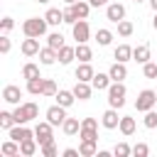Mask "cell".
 <instances>
[{
    "instance_id": "f6af8a7d",
    "label": "cell",
    "mask_w": 157,
    "mask_h": 157,
    "mask_svg": "<svg viewBox=\"0 0 157 157\" xmlns=\"http://www.w3.org/2000/svg\"><path fill=\"white\" fill-rule=\"evenodd\" d=\"M10 47H12V44H10V39H7V34H2V37H0V52H2V54H7V52H10Z\"/></svg>"
},
{
    "instance_id": "836d02e7",
    "label": "cell",
    "mask_w": 157,
    "mask_h": 157,
    "mask_svg": "<svg viewBox=\"0 0 157 157\" xmlns=\"http://www.w3.org/2000/svg\"><path fill=\"white\" fill-rule=\"evenodd\" d=\"M22 76H25L27 81H29V78H37V76H39V66H37V64H25V66H22Z\"/></svg>"
},
{
    "instance_id": "30bf717a",
    "label": "cell",
    "mask_w": 157,
    "mask_h": 157,
    "mask_svg": "<svg viewBox=\"0 0 157 157\" xmlns=\"http://www.w3.org/2000/svg\"><path fill=\"white\" fill-rule=\"evenodd\" d=\"M20 98H22V91H20V86H5V88H2V101H5V103L20 105Z\"/></svg>"
},
{
    "instance_id": "1f68e13d",
    "label": "cell",
    "mask_w": 157,
    "mask_h": 157,
    "mask_svg": "<svg viewBox=\"0 0 157 157\" xmlns=\"http://www.w3.org/2000/svg\"><path fill=\"white\" fill-rule=\"evenodd\" d=\"M47 44H49L52 49H56V52H59V49L64 47V34H61V32H52V34L47 37Z\"/></svg>"
},
{
    "instance_id": "d4e9b609",
    "label": "cell",
    "mask_w": 157,
    "mask_h": 157,
    "mask_svg": "<svg viewBox=\"0 0 157 157\" xmlns=\"http://www.w3.org/2000/svg\"><path fill=\"white\" fill-rule=\"evenodd\" d=\"M91 56H93L91 47H88L86 42H78V44H76V59H78V61H91Z\"/></svg>"
},
{
    "instance_id": "f1b7e54d",
    "label": "cell",
    "mask_w": 157,
    "mask_h": 157,
    "mask_svg": "<svg viewBox=\"0 0 157 157\" xmlns=\"http://www.w3.org/2000/svg\"><path fill=\"white\" fill-rule=\"evenodd\" d=\"M71 7H74V12L78 15V20H86V17H88V12H91V2H83V0L74 2Z\"/></svg>"
},
{
    "instance_id": "bcb514c9",
    "label": "cell",
    "mask_w": 157,
    "mask_h": 157,
    "mask_svg": "<svg viewBox=\"0 0 157 157\" xmlns=\"http://www.w3.org/2000/svg\"><path fill=\"white\" fill-rule=\"evenodd\" d=\"M78 155H81V152L74 150V147H66V150H64V157H78Z\"/></svg>"
},
{
    "instance_id": "9c48e42d",
    "label": "cell",
    "mask_w": 157,
    "mask_h": 157,
    "mask_svg": "<svg viewBox=\"0 0 157 157\" xmlns=\"http://www.w3.org/2000/svg\"><path fill=\"white\" fill-rule=\"evenodd\" d=\"M71 32H74V39L76 42H88V37H91V29H88V22L86 20H78L76 25H71Z\"/></svg>"
},
{
    "instance_id": "3957f363",
    "label": "cell",
    "mask_w": 157,
    "mask_h": 157,
    "mask_svg": "<svg viewBox=\"0 0 157 157\" xmlns=\"http://www.w3.org/2000/svg\"><path fill=\"white\" fill-rule=\"evenodd\" d=\"M125 86H123V81H113L110 86H108V105L110 108H123L125 105Z\"/></svg>"
},
{
    "instance_id": "e575fe53",
    "label": "cell",
    "mask_w": 157,
    "mask_h": 157,
    "mask_svg": "<svg viewBox=\"0 0 157 157\" xmlns=\"http://www.w3.org/2000/svg\"><path fill=\"white\" fill-rule=\"evenodd\" d=\"M12 125H17V123H15V115H12V113H7V110H2V113H0V128L10 130Z\"/></svg>"
},
{
    "instance_id": "ac0fdd59",
    "label": "cell",
    "mask_w": 157,
    "mask_h": 157,
    "mask_svg": "<svg viewBox=\"0 0 157 157\" xmlns=\"http://www.w3.org/2000/svg\"><path fill=\"white\" fill-rule=\"evenodd\" d=\"M74 59H76V47H66V44H64V47L59 49V64L66 66V64H71Z\"/></svg>"
},
{
    "instance_id": "4dcf8cb0",
    "label": "cell",
    "mask_w": 157,
    "mask_h": 157,
    "mask_svg": "<svg viewBox=\"0 0 157 157\" xmlns=\"http://www.w3.org/2000/svg\"><path fill=\"white\" fill-rule=\"evenodd\" d=\"M113 56H115L118 61H123V64H125V61H128V59L132 56V49H130L128 44H120V47H115V52H113Z\"/></svg>"
},
{
    "instance_id": "9a60e30c",
    "label": "cell",
    "mask_w": 157,
    "mask_h": 157,
    "mask_svg": "<svg viewBox=\"0 0 157 157\" xmlns=\"http://www.w3.org/2000/svg\"><path fill=\"white\" fill-rule=\"evenodd\" d=\"M93 76H96V71L91 69V64H88V61H81V66L76 69V78H78V81H88V83H91V78H93Z\"/></svg>"
},
{
    "instance_id": "74e56055",
    "label": "cell",
    "mask_w": 157,
    "mask_h": 157,
    "mask_svg": "<svg viewBox=\"0 0 157 157\" xmlns=\"http://www.w3.org/2000/svg\"><path fill=\"white\" fill-rule=\"evenodd\" d=\"M145 128H157V108H152V110H147L145 113Z\"/></svg>"
},
{
    "instance_id": "5b68a950",
    "label": "cell",
    "mask_w": 157,
    "mask_h": 157,
    "mask_svg": "<svg viewBox=\"0 0 157 157\" xmlns=\"http://www.w3.org/2000/svg\"><path fill=\"white\" fill-rule=\"evenodd\" d=\"M96 128H98L96 118H83V120H81V130H78L81 140H98V132H96Z\"/></svg>"
},
{
    "instance_id": "ee69618b",
    "label": "cell",
    "mask_w": 157,
    "mask_h": 157,
    "mask_svg": "<svg viewBox=\"0 0 157 157\" xmlns=\"http://www.w3.org/2000/svg\"><path fill=\"white\" fill-rule=\"evenodd\" d=\"M0 27H2V34H7V32H10L12 27H15V20H12V17H2Z\"/></svg>"
},
{
    "instance_id": "8fae6325",
    "label": "cell",
    "mask_w": 157,
    "mask_h": 157,
    "mask_svg": "<svg viewBox=\"0 0 157 157\" xmlns=\"http://www.w3.org/2000/svg\"><path fill=\"white\" fill-rule=\"evenodd\" d=\"M101 123H103V128H108V130L118 128V125H120V118H118V108H108V110L103 113Z\"/></svg>"
},
{
    "instance_id": "7402d4cb",
    "label": "cell",
    "mask_w": 157,
    "mask_h": 157,
    "mask_svg": "<svg viewBox=\"0 0 157 157\" xmlns=\"http://www.w3.org/2000/svg\"><path fill=\"white\" fill-rule=\"evenodd\" d=\"M37 137H29V140H22L20 142V155H25V157H32L34 152H37Z\"/></svg>"
},
{
    "instance_id": "d6986e66",
    "label": "cell",
    "mask_w": 157,
    "mask_h": 157,
    "mask_svg": "<svg viewBox=\"0 0 157 157\" xmlns=\"http://www.w3.org/2000/svg\"><path fill=\"white\" fill-rule=\"evenodd\" d=\"M132 59H135L137 64H147V61H150V47H147V44L135 47V49H132Z\"/></svg>"
},
{
    "instance_id": "7bdbcfd3",
    "label": "cell",
    "mask_w": 157,
    "mask_h": 157,
    "mask_svg": "<svg viewBox=\"0 0 157 157\" xmlns=\"http://www.w3.org/2000/svg\"><path fill=\"white\" fill-rule=\"evenodd\" d=\"M42 96H56V83H54L52 78L44 81V93H42Z\"/></svg>"
},
{
    "instance_id": "f546056e",
    "label": "cell",
    "mask_w": 157,
    "mask_h": 157,
    "mask_svg": "<svg viewBox=\"0 0 157 157\" xmlns=\"http://www.w3.org/2000/svg\"><path fill=\"white\" fill-rule=\"evenodd\" d=\"M44 17H47V22H49V25H59V22H64V10H56V7H49Z\"/></svg>"
},
{
    "instance_id": "603a6c76",
    "label": "cell",
    "mask_w": 157,
    "mask_h": 157,
    "mask_svg": "<svg viewBox=\"0 0 157 157\" xmlns=\"http://www.w3.org/2000/svg\"><path fill=\"white\" fill-rule=\"evenodd\" d=\"M108 74H110V78H113V81H123V78L128 76V69H125V64H123V61H115V64L110 66V71H108Z\"/></svg>"
},
{
    "instance_id": "277c9868",
    "label": "cell",
    "mask_w": 157,
    "mask_h": 157,
    "mask_svg": "<svg viewBox=\"0 0 157 157\" xmlns=\"http://www.w3.org/2000/svg\"><path fill=\"white\" fill-rule=\"evenodd\" d=\"M155 105H157V91H150V88L140 91V96H137V101H135V108H137L140 113H147V110H152Z\"/></svg>"
},
{
    "instance_id": "60d3db41",
    "label": "cell",
    "mask_w": 157,
    "mask_h": 157,
    "mask_svg": "<svg viewBox=\"0 0 157 157\" xmlns=\"http://www.w3.org/2000/svg\"><path fill=\"white\" fill-rule=\"evenodd\" d=\"M42 155H44V157H56V145H54V140L47 142V145H42Z\"/></svg>"
},
{
    "instance_id": "e0dca14e",
    "label": "cell",
    "mask_w": 157,
    "mask_h": 157,
    "mask_svg": "<svg viewBox=\"0 0 157 157\" xmlns=\"http://www.w3.org/2000/svg\"><path fill=\"white\" fill-rule=\"evenodd\" d=\"M74 96H76L78 101H88V98H91V86H88V81H76Z\"/></svg>"
},
{
    "instance_id": "6da1fadb",
    "label": "cell",
    "mask_w": 157,
    "mask_h": 157,
    "mask_svg": "<svg viewBox=\"0 0 157 157\" xmlns=\"http://www.w3.org/2000/svg\"><path fill=\"white\" fill-rule=\"evenodd\" d=\"M12 115H15V123L17 125H25V123H29V120H34L37 115H39V105L37 103H22V105H17L15 110H12Z\"/></svg>"
},
{
    "instance_id": "c3c4849f",
    "label": "cell",
    "mask_w": 157,
    "mask_h": 157,
    "mask_svg": "<svg viewBox=\"0 0 157 157\" xmlns=\"http://www.w3.org/2000/svg\"><path fill=\"white\" fill-rule=\"evenodd\" d=\"M150 5H152V10L157 12V0H150Z\"/></svg>"
},
{
    "instance_id": "ffe728a7",
    "label": "cell",
    "mask_w": 157,
    "mask_h": 157,
    "mask_svg": "<svg viewBox=\"0 0 157 157\" xmlns=\"http://www.w3.org/2000/svg\"><path fill=\"white\" fill-rule=\"evenodd\" d=\"M44 81H47V78H42V76L29 78V81H27V91H29L32 96H42V93H44Z\"/></svg>"
},
{
    "instance_id": "2e32d148",
    "label": "cell",
    "mask_w": 157,
    "mask_h": 157,
    "mask_svg": "<svg viewBox=\"0 0 157 157\" xmlns=\"http://www.w3.org/2000/svg\"><path fill=\"white\" fill-rule=\"evenodd\" d=\"M110 81H113L110 74H96V76L91 78V86H93L96 91H105V88L110 86Z\"/></svg>"
},
{
    "instance_id": "681fc988",
    "label": "cell",
    "mask_w": 157,
    "mask_h": 157,
    "mask_svg": "<svg viewBox=\"0 0 157 157\" xmlns=\"http://www.w3.org/2000/svg\"><path fill=\"white\" fill-rule=\"evenodd\" d=\"M152 27L157 29V12H155V20H152Z\"/></svg>"
},
{
    "instance_id": "f5cc1de1",
    "label": "cell",
    "mask_w": 157,
    "mask_h": 157,
    "mask_svg": "<svg viewBox=\"0 0 157 157\" xmlns=\"http://www.w3.org/2000/svg\"><path fill=\"white\" fill-rule=\"evenodd\" d=\"M135 2H142V0H135Z\"/></svg>"
},
{
    "instance_id": "484cf974",
    "label": "cell",
    "mask_w": 157,
    "mask_h": 157,
    "mask_svg": "<svg viewBox=\"0 0 157 157\" xmlns=\"http://www.w3.org/2000/svg\"><path fill=\"white\" fill-rule=\"evenodd\" d=\"M54 98H56V103H59V105H64V108H69V105L76 101L74 91H56V96H54Z\"/></svg>"
},
{
    "instance_id": "ab89813d",
    "label": "cell",
    "mask_w": 157,
    "mask_h": 157,
    "mask_svg": "<svg viewBox=\"0 0 157 157\" xmlns=\"http://www.w3.org/2000/svg\"><path fill=\"white\" fill-rule=\"evenodd\" d=\"M142 74H145L147 78H157V64H152V61L142 64Z\"/></svg>"
},
{
    "instance_id": "7dc6e473",
    "label": "cell",
    "mask_w": 157,
    "mask_h": 157,
    "mask_svg": "<svg viewBox=\"0 0 157 157\" xmlns=\"http://www.w3.org/2000/svg\"><path fill=\"white\" fill-rule=\"evenodd\" d=\"M91 2V7H101V5H108L110 0H88Z\"/></svg>"
},
{
    "instance_id": "cb8c5ba5",
    "label": "cell",
    "mask_w": 157,
    "mask_h": 157,
    "mask_svg": "<svg viewBox=\"0 0 157 157\" xmlns=\"http://www.w3.org/2000/svg\"><path fill=\"white\" fill-rule=\"evenodd\" d=\"M78 152H81V157H93V155H98V150H96V140H81Z\"/></svg>"
},
{
    "instance_id": "b9f144b4",
    "label": "cell",
    "mask_w": 157,
    "mask_h": 157,
    "mask_svg": "<svg viewBox=\"0 0 157 157\" xmlns=\"http://www.w3.org/2000/svg\"><path fill=\"white\" fill-rule=\"evenodd\" d=\"M147 152H150V147H147L145 142H137V145L132 147V155H135V157H147Z\"/></svg>"
},
{
    "instance_id": "7a4b0ae2",
    "label": "cell",
    "mask_w": 157,
    "mask_h": 157,
    "mask_svg": "<svg viewBox=\"0 0 157 157\" xmlns=\"http://www.w3.org/2000/svg\"><path fill=\"white\" fill-rule=\"evenodd\" d=\"M47 17H29V20H25L22 22V32H25V37H42L44 32H47Z\"/></svg>"
},
{
    "instance_id": "d590c367",
    "label": "cell",
    "mask_w": 157,
    "mask_h": 157,
    "mask_svg": "<svg viewBox=\"0 0 157 157\" xmlns=\"http://www.w3.org/2000/svg\"><path fill=\"white\" fill-rule=\"evenodd\" d=\"M113 155H115V157H128V155H132V147L125 145V142H118V145L113 147Z\"/></svg>"
},
{
    "instance_id": "ba28073f",
    "label": "cell",
    "mask_w": 157,
    "mask_h": 157,
    "mask_svg": "<svg viewBox=\"0 0 157 157\" xmlns=\"http://www.w3.org/2000/svg\"><path fill=\"white\" fill-rule=\"evenodd\" d=\"M105 17L110 20V22H120V20H125V7L120 5V2H108V7H105Z\"/></svg>"
},
{
    "instance_id": "83f0119b",
    "label": "cell",
    "mask_w": 157,
    "mask_h": 157,
    "mask_svg": "<svg viewBox=\"0 0 157 157\" xmlns=\"http://www.w3.org/2000/svg\"><path fill=\"white\" fill-rule=\"evenodd\" d=\"M118 128H120V132H123V135H132V132H135V118H130V115H123Z\"/></svg>"
},
{
    "instance_id": "4fadbf2b",
    "label": "cell",
    "mask_w": 157,
    "mask_h": 157,
    "mask_svg": "<svg viewBox=\"0 0 157 157\" xmlns=\"http://www.w3.org/2000/svg\"><path fill=\"white\" fill-rule=\"evenodd\" d=\"M56 59H59V52H56V49H52L49 44H47L44 49H39V61H42L44 66H49V64H54Z\"/></svg>"
},
{
    "instance_id": "7c38bea8",
    "label": "cell",
    "mask_w": 157,
    "mask_h": 157,
    "mask_svg": "<svg viewBox=\"0 0 157 157\" xmlns=\"http://www.w3.org/2000/svg\"><path fill=\"white\" fill-rule=\"evenodd\" d=\"M34 132L29 130V128H25V125H12L10 128V137L12 140H17V142H22V140H29Z\"/></svg>"
},
{
    "instance_id": "816d5d0a",
    "label": "cell",
    "mask_w": 157,
    "mask_h": 157,
    "mask_svg": "<svg viewBox=\"0 0 157 157\" xmlns=\"http://www.w3.org/2000/svg\"><path fill=\"white\" fill-rule=\"evenodd\" d=\"M37 2H49V0H37Z\"/></svg>"
},
{
    "instance_id": "4316f807",
    "label": "cell",
    "mask_w": 157,
    "mask_h": 157,
    "mask_svg": "<svg viewBox=\"0 0 157 157\" xmlns=\"http://www.w3.org/2000/svg\"><path fill=\"white\" fill-rule=\"evenodd\" d=\"M61 130H64L66 135H76V132L81 130V123H78V118H66V120L61 123Z\"/></svg>"
},
{
    "instance_id": "f907efd6",
    "label": "cell",
    "mask_w": 157,
    "mask_h": 157,
    "mask_svg": "<svg viewBox=\"0 0 157 157\" xmlns=\"http://www.w3.org/2000/svg\"><path fill=\"white\" fill-rule=\"evenodd\" d=\"M64 2H66V5H74V2H78V0H64Z\"/></svg>"
},
{
    "instance_id": "8d00e7d4",
    "label": "cell",
    "mask_w": 157,
    "mask_h": 157,
    "mask_svg": "<svg viewBox=\"0 0 157 157\" xmlns=\"http://www.w3.org/2000/svg\"><path fill=\"white\" fill-rule=\"evenodd\" d=\"M118 34H120V37H130V34H132V22L120 20V22H118Z\"/></svg>"
},
{
    "instance_id": "8992f818",
    "label": "cell",
    "mask_w": 157,
    "mask_h": 157,
    "mask_svg": "<svg viewBox=\"0 0 157 157\" xmlns=\"http://www.w3.org/2000/svg\"><path fill=\"white\" fill-rule=\"evenodd\" d=\"M52 128H54V125H52L49 120H47V123H37V128H34V137H37L39 147L54 140V137H52Z\"/></svg>"
},
{
    "instance_id": "f35d334b",
    "label": "cell",
    "mask_w": 157,
    "mask_h": 157,
    "mask_svg": "<svg viewBox=\"0 0 157 157\" xmlns=\"http://www.w3.org/2000/svg\"><path fill=\"white\" fill-rule=\"evenodd\" d=\"M64 22H66V25H76V22H78V15L74 12V7H71V5L64 10Z\"/></svg>"
},
{
    "instance_id": "52a82bcc",
    "label": "cell",
    "mask_w": 157,
    "mask_h": 157,
    "mask_svg": "<svg viewBox=\"0 0 157 157\" xmlns=\"http://www.w3.org/2000/svg\"><path fill=\"white\" fill-rule=\"evenodd\" d=\"M47 120L52 123V125H61L64 120H66V108L64 105H52V108H47Z\"/></svg>"
},
{
    "instance_id": "5bb4252c",
    "label": "cell",
    "mask_w": 157,
    "mask_h": 157,
    "mask_svg": "<svg viewBox=\"0 0 157 157\" xmlns=\"http://www.w3.org/2000/svg\"><path fill=\"white\" fill-rule=\"evenodd\" d=\"M22 54H25V56L39 54V42H37V37H27V39L22 42Z\"/></svg>"
},
{
    "instance_id": "d6a6232c",
    "label": "cell",
    "mask_w": 157,
    "mask_h": 157,
    "mask_svg": "<svg viewBox=\"0 0 157 157\" xmlns=\"http://www.w3.org/2000/svg\"><path fill=\"white\" fill-rule=\"evenodd\" d=\"M96 42H98L101 47H108V44L113 42V32H110V29H98V32H96Z\"/></svg>"
},
{
    "instance_id": "44dd1931",
    "label": "cell",
    "mask_w": 157,
    "mask_h": 157,
    "mask_svg": "<svg viewBox=\"0 0 157 157\" xmlns=\"http://www.w3.org/2000/svg\"><path fill=\"white\" fill-rule=\"evenodd\" d=\"M0 152H2L5 157H17V155H20V142L10 137L7 142H2V147H0Z\"/></svg>"
}]
</instances>
